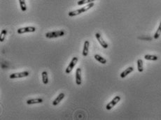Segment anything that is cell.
Wrapping results in <instances>:
<instances>
[{
  "label": "cell",
  "mask_w": 161,
  "mask_h": 120,
  "mask_svg": "<svg viewBox=\"0 0 161 120\" xmlns=\"http://www.w3.org/2000/svg\"><path fill=\"white\" fill-rule=\"evenodd\" d=\"M65 31L62 30H59V31H52V32H48L46 34V37L47 39H55L58 37H62L65 35Z\"/></svg>",
  "instance_id": "cell-2"
},
{
  "label": "cell",
  "mask_w": 161,
  "mask_h": 120,
  "mask_svg": "<svg viewBox=\"0 0 161 120\" xmlns=\"http://www.w3.org/2000/svg\"><path fill=\"white\" fill-rule=\"evenodd\" d=\"M144 59L146 60H151V61H156L158 59V56L156 55H146L144 56Z\"/></svg>",
  "instance_id": "cell-15"
},
{
  "label": "cell",
  "mask_w": 161,
  "mask_h": 120,
  "mask_svg": "<svg viewBox=\"0 0 161 120\" xmlns=\"http://www.w3.org/2000/svg\"><path fill=\"white\" fill-rule=\"evenodd\" d=\"M6 34H7V31L6 29H3L2 32H1V37H0V41L3 42L4 41L6 38Z\"/></svg>",
  "instance_id": "cell-20"
},
{
  "label": "cell",
  "mask_w": 161,
  "mask_h": 120,
  "mask_svg": "<svg viewBox=\"0 0 161 120\" xmlns=\"http://www.w3.org/2000/svg\"><path fill=\"white\" fill-rule=\"evenodd\" d=\"M64 98H65V94H64V93H60V94H59L58 97H57V98H56V99L53 101V105H57L59 104V103L62 101V100Z\"/></svg>",
  "instance_id": "cell-10"
},
{
  "label": "cell",
  "mask_w": 161,
  "mask_h": 120,
  "mask_svg": "<svg viewBox=\"0 0 161 120\" xmlns=\"http://www.w3.org/2000/svg\"><path fill=\"white\" fill-rule=\"evenodd\" d=\"M160 34H161V22H160V25H159V27H158V29H157V31H156V32L155 33V34H154V39H158L159 37H160Z\"/></svg>",
  "instance_id": "cell-18"
},
{
  "label": "cell",
  "mask_w": 161,
  "mask_h": 120,
  "mask_svg": "<svg viewBox=\"0 0 161 120\" xmlns=\"http://www.w3.org/2000/svg\"><path fill=\"white\" fill-rule=\"evenodd\" d=\"M133 70H134L133 67H131V66H130V67H128V68H126L124 71H123V72L121 73V78H125L128 74H130V73H132Z\"/></svg>",
  "instance_id": "cell-11"
},
{
  "label": "cell",
  "mask_w": 161,
  "mask_h": 120,
  "mask_svg": "<svg viewBox=\"0 0 161 120\" xmlns=\"http://www.w3.org/2000/svg\"><path fill=\"white\" fill-rule=\"evenodd\" d=\"M93 6H94V3L93 2L89 3L88 5L85 6L84 7L80 8V9L73 10V11H70V12H69V13H68V15H69V16H70V17L77 16H78V15L81 14V13H85V11H87L88 10H89V9H90V8H92Z\"/></svg>",
  "instance_id": "cell-1"
},
{
  "label": "cell",
  "mask_w": 161,
  "mask_h": 120,
  "mask_svg": "<svg viewBox=\"0 0 161 120\" xmlns=\"http://www.w3.org/2000/svg\"><path fill=\"white\" fill-rule=\"evenodd\" d=\"M78 60H79V59H78V57H74L72 58V59H71V61L70 62V63H69V64L68 65V66H67V68L66 70H65V73H66L67 74H69V73H71V70H73V68H74V66H76V64H77V62H78Z\"/></svg>",
  "instance_id": "cell-4"
},
{
  "label": "cell",
  "mask_w": 161,
  "mask_h": 120,
  "mask_svg": "<svg viewBox=\"0 0 161 120\" xmlns=\"http://www.w3.org/2000/svg\"><path fill=\"white\" fill-rule=\"evenodd\" d=\"M95 37H96V39L98 41V42L100 43V44L101 45V46L104 48V49H106V48H108L109 45L107 44V43L105 41H104L103 38L102 37V35L100 34H99V33H96L95 34Z\"/></svg>",
  "instance_id": "cell-7"
},
{
  "label": "cell",
  "mask_w": 161,
  "mask_h": 120,
  "mask_svg": "<svg viewBox=\"0 0 161 120\" xmlns=\"http://www.w3.org/2000/svg\"><path fill=\"white\" fill-rule=\"evenodd\" d=\"M120 101H121V97L116 96V97H114L113 99L111 100V101L108 104L106 105V109L107 110H111Z\"/></svg>",
  "instance_id": "cell-3"
},
{
  "label": "cell",
  "mask_w": 161,
  "mask_h": 120,
  "mask_svg": "<svg viewBox=\"0 0 161 120\" xmlns=\"http://www.w3.org/2000/svg\"><path fill=\"white\" fill-rule=\"evenodd\" d=\"M95 0H80V1H79V2H77V4L79 6L84 5L85 4H89V3L93 2H95Z\"/></svg>",
  "instance_id": "cell-19"
},
{
  "label": "cell",
  "mask_w": 161,
  "mask_h": 120,
  "mask_svg": "<svg viewBox=\"0 0 161 120\" xmlns=\"http://www.w3.org/2000/svg\"><path fill=\"white\" fill-rule=\"evenodd\" d=\"M137 68L139 72H142L144 70V66H143V61L142 59H139L137 60Z\"/></svg>",
  "instance_id": "cell-16"
},
{
  "label": "cell",
  "mask_w": 161,
  "mask_h": 120,
  "mask_svg": "<svg viewBox=\"0 0 161 120\" xmlns=\"http://www.w3.org/2000/svg\"><path fill=\"white\" fill-rule=\"evenodd\" d=\"M94 57H95V59L97 60L98 62H99L101 64H105L106 63V59L105 58L102 57L100 55H95Z\"/></svg>",
  "instance_id": "cell-13"
},
{
  "label": "cell",
  "mask_w": 161,
  "mask_h": 120,
  "mask_svg": "<svg viewBox=\"0 0 161 120\" xmlns=\"http://www.w3.org/2000/svg\"><path fill=\"white\" fill-rule=\"evenodd\" d=\"M76 83L77 85H81L82 83L81 68H78L76 70Z\"/></svg>",
  "instance_id": "cell-8"
},
{
  "label": "cell",
  "mask_w": 161,
  "mask_h": 120,
  "mask_svg": "<svg viewBox=\"0 0 161 120\" xmlns=\"http://www.w3.org/2000/svg\"><path fill=\"white\" fill-rule=\"evenodd\" d=\"M36 31V28L35 27H22L18 29V34H21L24 33H28V32H35Z\"/></svg>",
  "instance_id": "cell-6"
},
{
  "label": "cell",
  "mask_w": 161,
  "mask_h": 120,
  "mask_svg": "<svg viewBox=\"0 0 161 120\" xmlns=\"http://www.w3.org/2000/svg\"><path fill=\"white\" fill-rule=\"evenodd\" d=\"M29 73L28 71H23L20 73H15L13 74H11L9 78L11 79H16V78H25L29 76Z\"/></svg>",
  "instance_id": "cell-5"
},
{
  "label": "cell",
  "mask_w": 161,
  "mask_h": 120,
  "mask_svg": "<svg viewBox=\"0 0 161 120\" xmlns=\"http://www.w3.org/2000/svg\"><path fill=\"white\" fill-rule=\"evenodd\" d=\"M19 3H20V6L21 10L23 11H26L27 6L25 4V0H19Z\"/></svg>",
  "instance_id": "cell-17"
},
{
  "label": "cell",
  "mask_w": 161,
  "mask_h": 120,
  "mask_svg": "<svg viewBox=\"0 0 161 120\" xmlns=\"http://www.w3.org/2000/svg\"><path fill=\"white\" fill-rule=\"evenodd\" d=\"M41 77H42L43 83L44 85H47L48 83V73L46 71H43L41 73Z\"/></svg>",
  "instance_id": "cell-14"
},
{
  "label": "cell",
  "mask_w": 161,
  "mask_h": 120,
  "mask_svg": "<svg viewBox=\"0 0 161 120\" xmlns=\"http://www.w3.org/2000/svg\"><path fill=\"white\" fill-rule=\"evenodd\" d=\"M89 46H90V42L88 41H85L83 45V56L87 57L89 51Z\"/></svg>",
  "instance_id": "cell-9"
},
{
  "label": "cell",
  "mask_w": 161,
  "mask_h": 120,
  "mask_svg": "<svg viewBox=\"0 0 161 120\" xmlns=\"http://www.w3.org/2000/svg\"><path fill=\"white\" fill-rule=\"evenodd\" d=\"M43 102L42 99L40 98H37V99H29L27 101V104L28 105H32V104H37V103H41Z\"/></svg>",
  "instance_id": "cell-12"
}]
</instances>
